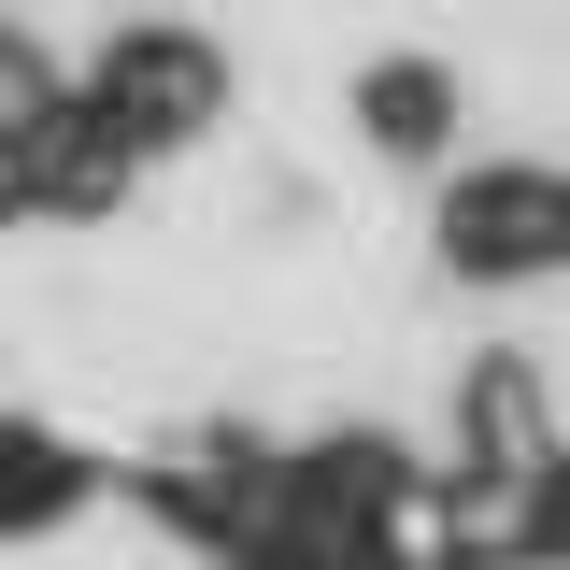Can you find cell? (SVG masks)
Here are the masks:
<instances>
[{
  "label": "cell",
  "instance_id": "1",
  "mask_svg": "<svg viewBox=\"0 0 570 570\" xmlns=\"http://www.w3.org/2000/svg\"><path fill=\"white\" fill-rule=\"evenodd\" d=\"M0 142H43V58L0 43Z\"/></svg>",
  "mask_w": 570,
  "mask_h": 570
}]
</instances>
